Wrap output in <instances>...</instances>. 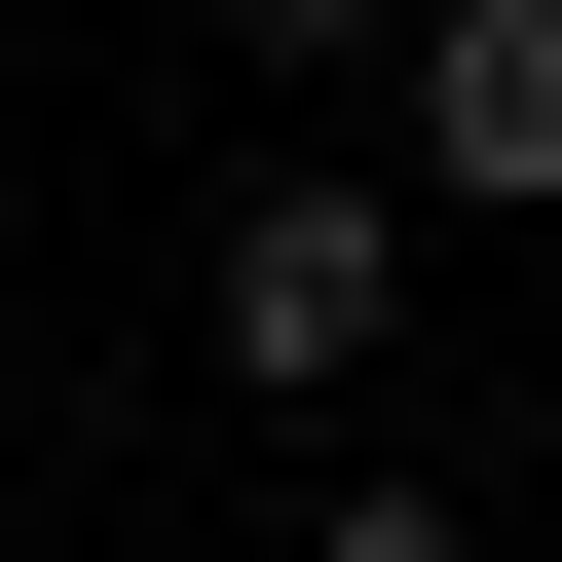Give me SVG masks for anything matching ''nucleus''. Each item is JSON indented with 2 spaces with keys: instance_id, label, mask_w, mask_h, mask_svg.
Instances as JSON below:
<instances>
[{
  "instance_id": "3",
  "label": "nucleus",
  "mask_w": 562,
  "mask_h": 562,
  "mask_svg": "<svg viewBox=\"0 0 562 562\" xmlns=\"http://www.w3.org/2000/svg\"><path fill=\"white\" fill-rule=\"evenodd\" d=\"M225 38H262V76H413V0H225Z\"/></svg>"
},
{
  "instance_id": "2",
  "label": "nucleus",
  "mask_w": 562,
  "mask_h": 562,
  "mask_svg": "<svg viewBox=\"0 0 562 562\" xmlns=\"http://www.w3.org/2000/svg\"><path fill=\"white\" fill-rule=\"evenodd\" d=\"M413 188L562 225V0H413Z\"/></svg>"
},
{
  "instance_id": "1",
  "label": "nucleus",
  "mask_w": 562,
  "mask_h": 562,
  "mask_svg": "<svg viewBox=\"0 0 562 562\" xmlns=\"http://www.w3.org/2000/svg\"><path fill=\"white\" fill-rule=\"evenodd\" d=\"M375 301H413V225H375L338 150H301V188L225 225V375H375Z\"/></svg>"
},
{
  "instance_id": "4",
  "label": "nucleus",
  "mask_w": 562,
  "mask_h": 562,
  "mask_svg": "<svg viewBox=\"0 0 562 562\" xmlns=\"http://www.w3.org/2000/svg\"><path fill=\"white\" fill-rule=\"evenodd\" d=\"M301 562H487V525H450V487H338V525H301Z\"/></svg>"
}]
</instances>
